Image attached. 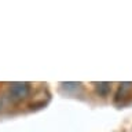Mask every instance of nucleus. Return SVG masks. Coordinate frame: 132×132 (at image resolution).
<instances>
[{
    "mask_svg": "<svg viewBox=\"0 0 132 132\" xmlns=\"http://www.w3.org/2000/svg\"><path fill=\"white\" fill-rule=\"evenodd\" d=\"M30 94V84L28 82H12L8 88V98L12 102H19L26 99Z\"/></svg>",
    "mask_w": 132,
    "mask_h": 132,
    "instance_id": "nucleus-1",
    "label": "nucleus"
},
{
    "mask_svg": "<svg viewBox=\"0 0 132 132\" xmlns=\"http://www.w3.org/2000/svg\"><path fill=\"white\" fill-rule=\"evenodd\" d=\"M131 92H132V84L131 82H122V84H120L118 87V91L117 94H116V101H120L121 99V102L124 99H128L131 96Z\"/></svg>",
    "mask_w": 132,
    "mask_h": 132,
    "instance_id": "nucleus-2",
    "label": "nucleus"
},
{
    "mask_svg": "<svg viewBox=\"0 0 132 132\" xmlns=\"http://www.w3.org/2000/svg\"><path fill=\"white\" fill-rule=\"evenodd\" d=\"M96 91H98L99 95L106 96V95L110 92V84L109 82H99V84H96Z\"/></svg>",
    "mask_w": 132,
    "mask_h": 132,
    "instance_id": "nucleus-3",
    "label": "nucleus"
}]
</instances>
